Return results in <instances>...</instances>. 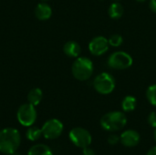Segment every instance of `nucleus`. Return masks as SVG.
<instances>
[{"label": "nucleus", "mask_w": 156, "mask_h": 155, "mask_svg": "<svg viewBox=\"0 0 156 155\" xmlns=\"http://www.w3.org/2000/svg\"><path fill=\"white\" fill-rule=\"evenodd\" d=\"M42 135L48 140H55L58 138L63 132V124L58 119H50L47 121L42 128Z\"/></svg>", "instance_id": "8"}, {"label": "nucleus", "mask_w": 156, "mask_h": 155, "mask_svg": "<svg viewBox=\"0 0 156 155\" xmlns=\"http://www.w3.org/2000/svg\"><path fill=\"white\" fill-rule=\"evenodd\" d=\"M93 87L100 94L107 95L114 90L115 79L111 74L102 72L95 78L93 81Z\"/></svg>", "instance_id": "4"}, {"label": "nucleus", "mask_w": 156, "mask_h": 155, "mask_svg": "<svg viewBox=\"0 0 156 155\" xmlns=\"http://www.w3.org/2000/svg\"><path fill=\"white\" fill-rule=\"evenodd\" d=\"M69 140L71 141V143L75 146L81 148V149L89 147L92 142L90 133L86 129H83L81 127L73 128L69 132Z\"/></svg>", "instance_id": "7"}, {"label": "nucleus", "mask_w": 156, "mask_h": 155, "mask_svg": "<svg viewBox=\"0 0 156 155\" xmlns=\"http://www.w3.org/2000/svg\"><path fill=\"white\" fill-rule=\"evenodd\" d=\"M137 2H140V3H143V2H144L145 0H136Z\"/></svg>", "instance_id": "25"}, {"label": "nucleus", "mask_w": 156, "mask_h": 155, "mask_svg": "<svg viewBox=\"0 0 156 155\" xmlns=\"http://www.w3.org/2000/svg\"><path fill=\"white\" fill-rule=\"evenodd\" d=\"M154 140H155V142H156V129H155V131H154Z\"/></svg>", "instance_id": "26"}, {"label": "nucleus", "mask_w": 156, "mask_h": 155, "mask_svg": "<svg viewBox=\"0 0 156 155\" xmlns=\"http://www.w3.org/2000/svg\"><path fill=\"white\" fill-rule=\"evenodd\" d=\"M82 154L83 155H96L95 152L90 148V147H86V148H83V152H82Z\"/></svg>", "instance_id": "22"}, {"label": "nucleus", "mask_w": 156, "mask_h": 155, "mask_svg": "<svg viewBox=\"0 0 156 155\" xmlns=\"http://www.w3.org/2000/svg\"><path fill=\"white\" fill-rule=\"evenodd\" d=\"M148 123L153 127L156 129V112L153 111L149 114L148 116Z\"/></svg>", "instance_id": "21"}, {"label": "nucleus", "mask_w": 156, "mask_h": 155, "mask_svg": "<svg viewBox=\"0 0 156 155\" xmlns=\"http://www.w3.org/2000/svg\"><path fill=\"white\" fill-rule=\"evenodd\" d=\"M27 155H53V153L48 145L36 144L29 149Z\"/></svg>", "instance_id": "14"}, {"label": "nucleus", "mask_w": 156, "mask_h": 155, "mask_svg": "<svg viewBox=\"0 0 156 155\" xmlns=\"http://www.w3.org/2000/svg\"><path fill=\"white\" fill-rule=\"evenodd\" d=\"M120 142V136L117 134H111L108 137V143L111 145H116Z\"/></svg>", "instance_id": "20"}, {"label": "nucleus", "mask_w": 156, "mask_h": 155, "mask_svg": "<svg viewBox=\"0 0 156 155\" xmlns=\"http://www.w3.org/2000/svg\"><path fill=\"white\" fill-rule=\"evenodd\" d=\"M146 97L148 101L153 105L156 107V84L151 85L146 91Z\"/></svg>", "instance_id": "18"}, {"label": "nucleus", "mask_w": 156, "mask_h": 155, "mask_svg": "<svg viewBox=\"0 0 156 155\" xmlns=\"http://www.w3.org/2000/svg\"><path fill=\"white\" fill-rule=\"evenodd\" d=\"M146 155H156V146L153 147L152 149H150Z\"/></svg>", "instance_id": "24"}, {"label": "nucleus", "mask_w": 156, "mask_h": 155, "mask_svg": "<svg viewBox=\"0 0 156 155\" xmlns=\"http://www.w3.org/2000/svg\"><path fill=\"white\" fill-rule=\"evenodd\" d=\"M140 140H141V137H140L139 132H137L134 130L124 131L120 136L121 143L123 146L129 147V148H133V147L137 146L140 143Z\"/></svg>", "instance_id": "10"}, {"label": "nucleus", "mask_w": 156, "mask_h": 155, "mask_svg": "<svg viewBox=\"0 0 156 155\" xmlns=\"http://www.w3.org/2000/svg\"><path fill=\"white\" fill-rule=\"evenodd\" d=\"M115 1H118V0H115Z\"/></svg>", "instance_id": "28"}, {"label": "nucleus", "mask_w": 156, "mask_h": 155, "mask_svg": "<svg viewBox=\"0 0 156 155\" xmlns=\"http://www.w3.org/2000/svg\"><path fill=\"white\" fill-rule=\"evenodd\" d=\"M109 41L104 37L99 36L93 37L89 43V49L94 56H101L109 49Z\"/></svg>", "instance_id": "9"}, {"label": "nucleus", "mask_w": 156, "mask_h": 155, "mask_svg": "<svg viewBox=\"0 0 156 155\" xmlns=\"http://www.w3.org/2000/svg\"><path fill=\"white\" fill-rule=\"evenodd\" d=\"M108 41H109L110 46L115 47V48H116V47H120V46L122 44L123 38H122V37L121 35H119V34H114V35H112V36L110 37V38L108 39Z\"/></svg>", "instance_id": "19"}, {"label": "nucleus", "mask_w": 156, "mask_h": 155, "mask_svg": "<svg viewBox=\"0 0 156 155\" xmlns=\"http://www.w3.org/2000/svg\"><path fill=\"white\" fill-rule=\"evenodd\" d=\"M26 136L29 141L36 142L38 139H40V137L42 136V130L39 129L38 127L30 126L26 132Z\"/></svg>", "instance_id": "17"}, {"label": "nucleus", "mask_w": 156, "mask_h": 155, "mask_svg": "<svg viewBox=\"0 0 156 155\" xmlns=\"http://www.w3.org/2000/svg\"><path fill=\"white\" fill-rule=\"evenodd\" d=\"M73 77L80 81H84L89 79L93 73V63L92 61L86 58H77V59L73 62L71 68Z\"/></svg>", "instance_id": "3"}, {"label": "nucleus", "mask_w": 156, "mask_h": 155, "mask_svg": "<svg viewBox=\"0 0 156 155\" xmlns=\"http://www.w3.org/2000/svg\"><path fill=\"white\" fill-rule=\"evenodd\" d=\"M107 64L113 69H126L133 65V58L124 51H116L109 57Z\"/></svg>", "instance_id": "5"}, {"label": "nucleus", "mask_w": 156, "mask_h": 155, "mask_svg": "<svg viewBox=\"0 0 156 155\" xmlns=\"http://www.w3.org/2000/svg\"><path fill=\"white\" fill-rule=\"evenodd\" d=\"M127 118L122 111H111L103 115L101 119V126L107 132H118L125 127Z\"/></svg>", "instance_id": "2"}, {"label": "nucleus", "mask_w": 156, "mask_h": 155, "mask_svg": "<svg viewBox=\"0 0 156 155\" xmlns=\"http://www.w3.org/2000/svg\"><path fill=\"white\" fill-rule=\"evenodd\" d=\"M43 99V92L39 88L32 89L27 94V100L30 104L37 106L38 105Z\"/></svg>", "instance_id": "13"}, {"label": "nucleus", "mask_w": 156, "mask_h": 155, "mask_svg": "<svg viewBox=\"0 0 156 155\" xmlns=\"http://www.w3.org/2000/svg\"><path fill=\"white\" fill-rule=\"evenodd\" d=\"M43 1H47V0H43Z\"/></svg>", "instance_id": "27"}, {"label": "nucleus", "mask_w": 156, "mask_h": 155, "mask_svg": "<svg viewBox=\"0 0 156 155\" xmlns=\"http://www.w3.org/2000/svg\"><path fill=\"white\" fill-rule=\"evenodd\" d=\"M16 118L21 125L25 127L32 126L37 120V111L35 106L29 102L22 104L17 110Z\"/></svg>", "instance_id": "6"}, {"label": "nucleus", "mask_w": 156, "mask_h": 155, "mask_svg": "<svg viewBox=\"0 0 156 155\" xmlns=\"http://www.w3.org/2000/svg\"><path fill=\"white\" fill-rule=\"evenodd\" d=\"M35 15H36V17L39 20H43V21L48 20L50 18V16L52 15V9L49 5L42 2V3H39L36 6Z\"/></svg>", "instance_id": "11"}, {"label": "nucleus", "mask_w": 156, "mask_h": 155, "mask_svg": "<svg viewBox=\"0 0 156 155\" xmlns=\"http://www.w3.org/2000/svg\"><path fill=\"white\" fill-rule=\"evenodd\" d=\"M123 6L118 3V2H114L112 3L110 7H109V10H108V14L110 16L111 18L112 19H119L123 15Z\"/></svg>", "instance_id": "15"}, {"label": "nucleus", "mask_w": 156, "mask_h": 155, "mask_svg": "<svg viewBox=\"0 0 156 155\" xmlns=\"http://www.w3.org/2000/svg\"><path fill=\"white\" fill-rule=\"evenodd\" d=\"M64 53L69 58H78L80 54V46L75 41H69L63 47Z\"/></svg>", "instance_id": "12"}, {"label": "nucleus", "mask_w": 156, "mask_h": 155, "mask_svg": "<svg viewBox=\"0 0 156 155\" xmlns=\"http://www.w3.org/2000/svg\"><path fill=\"white\" fill-rule=\"evenodd\" d=\"M137 100L133 96H126L122 101V108L125 112H131L135 110Z\"/></svg>", "instance_id": "16"}, {"label": "nucleus", "mask_w": 156, "mask_h": 155, "mask_svg": "<svg viewBox=\"0 0 156 155\" xmlns=\"http://www.w3.org/2000/svg\"><path fill=\"white\" fill-rule=\"evenodd\" d=\"M150 8L153 12H154L156 14V0H150Z\"/></svg>", "instance_id": "23"}, {"label": "nucleus", "mask_w": 156, "mask_h": 155, "mask_svg": "<svg viewBox=\"0 0 156 155\" xmlns=\"http://www.w3.org/2000/svg\"><path fill=\"white\" fill-rule=\"evenodd\" d=\"M21 136L14 128H5L0 131V152L5 154H14L19 148Z\"/></svg>", "instance_id": "1"}]
</instances>
